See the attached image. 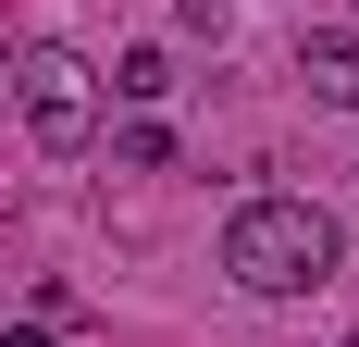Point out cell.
Masks as SVG:
<instances>
[{
	"instance_id": "obj_2",
	"label": "cell",
	"mask_w": 359,
	"mask_h": 347,
	"mask_svg": "<svg viewBox=\"0 0 359 347\" xmlns=\"http://www.w3.org/2000/svg\"><path fill=\"white\" fill-rule=\"evenodd\" d=\"M13 100H25L37 149H87L100 137V74L74 63V50H25V63H13Z\"/></svg>"
},
{
	"instance_id": "obj_1",
	"label": "cell",
	"mask_w": 359,
	"mask_h": 347,
	"mask_svg": "<svg viewBox=\"0 0 359 347\" xmlns=\"http://www.w3.org/2000/svg\"><path fill=\"white\" fill-rule=\"evenodd\" d=\"M223 273L248 285V298L323 285V273H334V211H310V199H248L236 223H223Z\"/></svg>"
},
{
	"instance_id": "obj_3",
	"label": "cell",
	"mask_w": 359,
	"mask_h": 347,
	"mask_svg": "<svg viewBox=\"0 0 359 347\" xmlns=\"http://www.w3.org/2000/svg\"><path fill=\"white\" fill-rule=\"evenodd\" d=\"M297 74H310V100L359 112V37H310V50H297Z\"/></svg>"
},
{
	"instance_id": "obj_5",
	"label": "cell",
	"mask_w": 359,
	"mask_h": 347,
	"mask_svg": "<svg viewBox=\"0 0 359 347\" xmlns=\"http://www.w3.org/2000/svg\"><path fill=\"white\" fill-rule=\"evenodd\" d=\"M111 162H124V174H161V162H174V137H161V124H124V137H111Z\"/></svg>"
},
{
	"instance_id": "obj_6",
	"label": "cell",
	"mask_w": 359,
	"mask_h": 347,
	"mask_svg": "<svg viewBox=\"0 0 359 347\" xmlns=\"http://www.w3.org/2000/svg\"><path fill=\"white\" fill-rule=\"evenodd\" d=\"M0 347H50V322H0Z\"/></svg>"
},
{
	"instance_id": "obj_7",
	"label": "cell",
	"mask_w": 359,
	"mask_h": 347,
	"mask_svg": "<svg viewBox=\"0 0 359 347\" xmlns=\"http://www.w3.org/2000/svg\"><path fill=\"white\" fill-rule=\"evenodd\" d=\"M174 13H186V25H211V13H223V0H174Z\"/></svg>"
},
{
	"instance_id": "obj_4",
	"label": "cell",
	"mask_w": 359,
	"mask_h": 347,
	"mask_svg": "<svg viewBox=\"0 0 359 347\" xmlns=\"http://www.w3.org/2000/svg\"><path fill=\"white\" fill-rule=\"evenodd\" d=\"M111 87H124V100H161V87H174V50H124V74H111Z\"/></svg>"
},
{
	"instance_id": "obj_8",
	"label": "cell",
	"mask_w": 359,
	"mask_h": 347,
	"mask_svg": "<svg viewBox=\"0 0 359 347\" xmlns=\"http://www.w3.org/2000/svg\"><path fill=\"white\" fill-rule=\"evenodd\" d=\"M347 347H359V335H347Z\"/></svg>"
}]
</instances>
